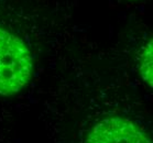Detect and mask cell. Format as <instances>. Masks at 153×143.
Masks as SVG:
<instances>
[{
	"instance_id": "2",
	"label": "cell",
	"mask_w": 153,
	"mask_h": 143,
	"mask_svg": "<svg viewBox=\"0 0 153 143\" xmlns=\"http://www.w3.org/2000/svg\"><path fill=\"white\" fill-rule=\"evenodd\" d=\"M85 143H152L146 133L133 121L110 117L98 121L91 129Z\"/></svg>"
},
{
	"instance_id": "3",
	"label": "cell",
	"mask_w": 153,
	"mask_h": 143,
	"mask_svg": "<svg viewBox=\"0 0 153 143\" xmlns=\"http://www.w3.org/2000/svg\"><path fill=\"white\" fill-rule=\"evenodd\" d=\"M153 47L152 40H150L146 45L143 46L140 52V62H139V70L141 74L143 82L146 85H149L150 88H152V67H153Z\"/></svg>"
},
{
	"instance_id": "1",
	"label": "cell",
	"mask_w": 153,
	"mask_h": 143,
	"mask_svg": "<svg viewBox=\"0 0 153 143\" xmlns=\"http://www.w3.org/2000/svg\"><path fill=\"white\" fill-rule=\"evenodd\" d=\"M33 57L25 41L0 28V95L12 96L29 84Z\"/></svg>"
}]
</instances>
